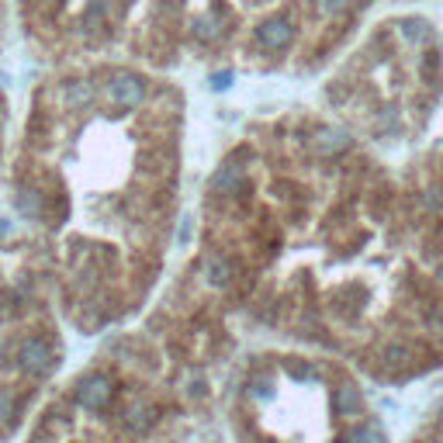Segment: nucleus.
Returning a JSON list of instances; mask_svg holds the SVG:
<instances>
[{
    "label": "nucleus",
    "instance_id": "ddd939ff",
    "mask_svg": "<svg viewBox=\"0 0 443 443\" xmlns=\"http://www.w3.org/2000/svg\"><path fill=\"white\" fill-rule=\"evenodd\" d=\"M353 443H388L377 429H364V433H353Z\"/></svg>",
    "mask_w": 443,
    "mask_h": 443
},
{
    "label": "nucleus",
    "instance_id": "aec40b11",
    "mask_svg": "<svg viewBox=\"0 0 443 443\" xmlns=\"http://www.w3.org/2000/svg\"><path fill=\"white\" fill-rule=\"evenodd\" d=\"M336 443H350V440H336Z\"/></svg>",
    "mask_w": 443,
    "mask_h": 443
},
{
    "label": "nucleus",
    "instance_id": "f257e3e1",
    "mask_svg": "<svg viewBox=\"0 0 443 443\" xmlns=\"http://www.w3.org/2000/svg\"><path fill=\"white\" fill-rule=\"evenodd\" d=\"M108 97L118 108H139L146 101V80L139 73H115L108 83Z\"/></svg>",
    "mask_w": 443,
    "mask_h": 443
},
{
    "label": "nucleus",
    "instance_id": "7ed1b4c3",
    "mask_svg": "<svg viewBox=\"0 0 443 443\" xmlns=\"http://www.w3.org/2000/svg\"><path fill=\"white\" fill-rule=\"evenodd\" d=\"M111 377H104V374H90V377H83L80 384H77V402L83 405V408H90V412H97V408H104L108 402H111Z\"/></svg>",
    "mask_w": 443,
    "mask_h": 443
},
{
    "label": "nucleus",
    "instance_id": "4468645a",
    "mask_svg": "<svg viewBox=\"0 0 443 443\" xmlns=\"http://www.w3.org/2000/svg\"><path fill=\"white\" fill-rule=\"evenodd\" d=\"M346 8V0H319V11L322 14H339Z\"/></svg>",
    "mask_w": 443,
    "mask_h": 443
},
{
    "label": "nucleus",
    "instance_id": "dca6fc26",
    "mask_svg": "<svg viewBox=\"0 0 443 443\" xmlns=\"http://www.w3.org/2000/svg\"><path fill=\"white\" fill-rule=\"evenodd\" d=\"M288 374H291V377H298V381H315V371L298 367V364H288Z\"/></svg>",
    "mask_w": 443,
    "mask_h": 443
},
{
    "label": "nucleus",
    "instance_id": "423d86ee",
    "mask_svg": "<svg viewBox=\"0 0 443 443\" xmlns=\"http://www.w3.org/2000/svg\"><path fill=\"white\" fill-rule=\"evenodd\" d=\"M204 277H208V284H215V288H226L229 281H233V264L226 260V257H211L208 260V267H204Z\"/></svg>",
    "mask_w": 443,
    "mask_h": 443
},
{
    "label": "nucleus",
    "instance_id": "6e6552de",
    "mask_svg": "<svg viewBox=\"0 0 443 443\" xmlns=\"http://www.w3.org/2000/svg\"><path fill=\"white\" fill-rule=\"evenodd\" d=\"M402 35H405L408 42H426V39H429V25H426L422 18H405V21H402Z\"/></svg>",
    "mask_w": 443,
    "mask_h": 443
},
{
    "label": "nucleus",
    "instance_id": "f03ea898",
    "mask_svg": "<svg viewBox=\"0 0 443 443\" xmlns=\"http://www.w3.org/2000/svg\"><path fill=\"white\" fill-rule=\"evenodd\" d=\"M18 364H21L25 374L42 377V374H49V371L56 367V350H52L46 339H25L21 350H18Z\"/></svg>",
    "mask_w": 443,
    "mask_h": 443
},
{
    "label": "nucleus",
    "instance_id": "9b49d317",
    "mask_svg": "<svg viewBox=\"0 0 443 443\" xmlns=\"http://www.w3.org/2000/svg\"><path fill=\"white\" fill-rule=\"evenodd\" d=\"M18 208H21L25 215H39V211H42V194H39V190H21Z\"/></svg>",
    "mask_w": 443,
    "mask_h": 443
},
{
    "label": "nucleus",
    "instance_id": "6ab92c4d",
    "mask_svg": "<svg viewBox=\"0 0 443 443\" xmlns=\"http://www.w3.org/2000/svg\"><path fill=\"white\" fill-rule=\"evenodd\" d=\"M436 274H440V284H443V264H440V270H436Z\"/></svg>",
    "mask_w": 443,
    "mask_h": 443
},
{
    "label": "nucleus",
    "instance_id": "39448f33",
    "mask_svg": "<svg viewBox=\"0 0 443 443\" xmlns=\"http://www.w3.org/2000/svg\"><path fill=\"white\" fill-rule=\"evenodd\" d=\"M333 405H336V412H339L343 419H353V415L360 412V395H357V388H350V384L336 388V395H333Z\"/></svg>",
    "mask_w": 443,
    "mask_h": 443
},
{
    "label": "nucleus",
    "instance_id": "9d476101",
    "mask_svg": "<svg viewBox=\"0 0 443 443\" xmlns=\"http://www.w3.org/2000/svg\"><path fill=\"white\" fill-rule=\"evenodd\" d=\"M239 180H243V170H239V166H233V163H229V166H222V170L215 173V187H222V190L236 187Z\"/></svg>",
    "mask_w": 443,
    "mask_h": 443
},
{
    "label": "nucleus",
    "instance_id": "f8f14e48",
    "mask_svg": "<svg viewBox=\"0 0 443 443\" xmlns=\"http://www.w3.org/2000/svg\"><path fill=\"white\" fill-rule=\"evenodd\" d=\"M408 357H412V353H408L405 346H388V350H384V364H391V367H398V364H405Z\"/></svg>",
    "mask_w": 443,
    "mask_h": 443
},
{
    "label": "nucleus",
    "instance_id": "0eeeda50",
    "mask_svg": "<svg viewBox=\"0 0 443 443\" xmlns=\"http://www.w3.org/2000/svg\"><path fill=\"white\" fill-rule=\"evenodd\" d=\"M152 419H156V412H152L149 405H132V408L125 412V422H128V429H135V433H146V429L152 426Z\"/></svg>",
    "mask_w": 443,
    "mask_h": 443
},
{
    "label": "nucleus",
    "instance_id": "f3484780",
    "mask_svg": "<svg viewBox=\"0 0 443 443\" xmlns=\"http://www.w3.org/2000/svg\"><path fill=\"white\" fill-rule=\"evenodd\" d=\"M8 415H11V391L0 388V422H4Z\"/></svg>",
    "mask_w": 443,
    "mask_h": 443
},
{
    "label": "nucleus",
    "instance_id": "1a4fd4ad",
    "mask_svg": "<svg viewBox=\"0 0 443 443\" xmlns=\"http://www.w3.org/2000/svg\"><path fill=\"white\" fill-rule=\"evenodd\" d=\"M319 149L322 152H339V149H346V135L343 132H333V128H322L319 132Z\"/></svg>",
    "mask_w": 443,
    "mask_h": 443
},
{
    "label": "nucleus",
    "instance_id": "20e7f679",
    "mask_svg": "<svg viewBox=\"0 0 443 443\" xmlns=\"http://www.w3.org/2000/svg\"><path fill=\"white\" fill-rule=\"evenodd\" d=\"M257 39H260V46H267V49H288V46L295 42V25H291L288 18H267V21L257 28Z\"/></svg>",
    "mask_w": 443,
    "mask_h": 443
},
{
    "label": "nucleus",
    "instance_id": "a211bd4d",
    "mask_svg": "<svg viewBox=\"0 0 443 443\" xmlns=\"http://www.w3.org/2000/svg\"><path fill=\"white\" fill-rule=\"evenodd\" d=\"M229 83H233V73H218V77L211 80V87H215V90H226Z\"/></svg>",
    "mask_w": 443,
    "mask_h": 443
},
{
    "label": "nucleus",
    "instance_id": "2eb2a0df",
    "mask_svg": "<svg viewBox=\"0 0 443 443\" xmlns=\"http://www.w3.org/2000/svg\"><path fill=\"white\" fill-rule=\"evenodd\" d=\"M66 97H70L73 104H83V101L90 97V87H83V83H80V87H70V90H66Z\"/></svg>",
    "mask_w": 443,
    "mask_h": 443
}]
</instances>
